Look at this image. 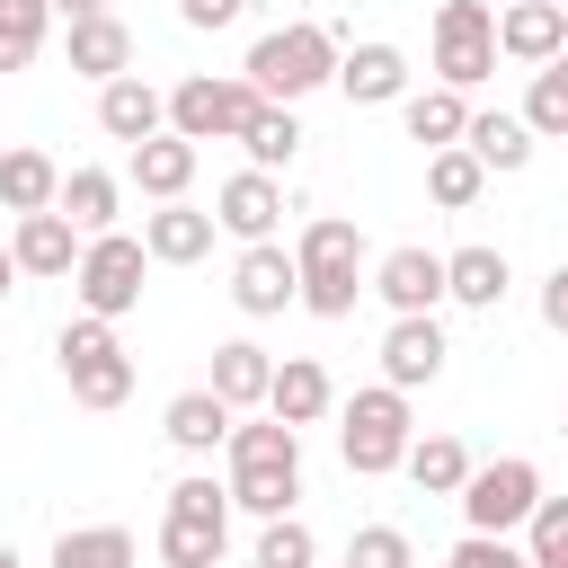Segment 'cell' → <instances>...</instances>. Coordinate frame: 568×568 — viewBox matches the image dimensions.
Masks as SVG:
<instances>
[{
  "label": "cell",
  "mask_w": 568,
  "mask_h": 568,
  "mask_svg": "<svg viewBox=\"0 0 568 568\" xmlns=\"http://www.w3.org/2000/svg\"><path fill=\"white\" fill-rule=\"evenodd\" d=\"M160 426H169V444H178V453H213V444H231L240 408H231V399H213V390H178Z\"/></svg>",
  "instance_id": "24"
},
{
  "label": "cell",
  "mask_w": 568,
  "mask_h": 568,
  "mask_svg": "<svg viewBox=\"0 0 568 568\" xmlns=\"http://www.w3.org/2000/svg\"><path fill=\"white\" fill-rule=\"evenodd\" d=\"M133 186H142L151 204H178V195L195 186V142H186V133H151V142L133 151Z\"/></svg>",
  "instance_id": "23"
},
{
  "label": "cell",
  "mask_w": 568,
  "mask_h": 568,
  "mask_svg": "<svg viewBox=\"0 0 568 568\" xmlns=\"http://www.w3.org/2000/svg\"><path fill=\"white\" fill-rule=\"evenodd\" d=\"M408 444H417V426H408V390L373 382V390H355V399H346V417H337V453H346V470H355V479L399 470V462H408Z\"/></svg>",
  "instance_id": "3"
},
{
  "label": "cell",
  "mask_w": 568,
  "mask_h": 568,
  "mask_svg": "<svg viewBox=\"0 0 568 568\" xmlns=\"http://www.w3.org/2000/svg\"><path fill=\"white\" fill-rule=\"evenodd\" d=\"M115 195H124V186H115L106 169H62V204H53V213H71L80 240H106V231H115Z\"/></svg>",
  "instance_id": "28"
},
{
  "label": "cell",
  "mask_w": 568,
  "mask_h": 568,
  "mask_svg": "<svg viewBox=\"0 0 568 568\" xmlns=\"http://www.w3.org/2000/svg\"><path fill=\"white\" fill-rule=\"evenodd\" d=\"M532 142H541V133L524 124V106H515V115L488 106V115H470V133H462V151H470L479 169H497V178H515V169L532 160Z\"/></svg>",
  "instance_id": "20"
},
{
  "label": "cell",
  "mask_w": 568,
  "mask_h": 568,
  "mask_svg": "<svg viewBox=\"0 0 568 568\" xmlns=\"http://www.w3.org/2000/svg\"><path fill=\"white\" fill-rule=\"evenodd\" d=\"M541 328H550V337H568V266H550V275H541Z\"/></svg>",
  "instance_id": "41"
},
{
  "label": "cell",
  "mask_w": 568,
  "mask_h": 568,
  "mask_svg": "<svg viewBox=\"0 0 568 568\" xmlns=\"http://www.w3.org/2000/svg\"><path fill=\"white\" fill-rule=\"evenodd\" d=\"M9 248H18V275H71V266H80V248H89V240H80V231H71V213H27V222H18V240H9Z\"/></svg>",
  "instance_id": "21"
},
{
  "label": "cell",
  "mask_w": 568,
  "mask_h": 568,
  "mask_svg": "<svg viewBox=\"0 0 568 568\" xmlns=\"http://www.w3.org/2000/svg\"><path fill=\"white\" fill-rule=\"evenodd\" d=\"M257 106L266 98H257L248 71H195V80L169 89V133H186V142H240Z\"/></svg>",
  "instance_id": "4"
},
{
  "label": "cell",
  "mask_w": 568,
  "mask_h": 568,
  "mask_svg": "<svg viewBox=\"0 0 568 568\" xmlns=\"http://www.w3.org/2000/svg\"><path fill=\"white\" fill-rule=\"evenodd\" d=\"M213 213H195L186 195L178 204H160V213H142V248H151V266H195L204 248H213Z\"/></svg>",
  "instance_id": "16"
},
{
  "label": "cell",
  "mask_w": 568,
  "mask_h": 568,
  "mask_svg": "<svg viewBox=\"0 0 568 568\" xmlns=\"http://www.w3.org/2000/svg\"><path fill=\"white\" fill-rule=\"evenodd\" d=\"M213 222H222L240 248L275 240V222H284V178H266V169H240V178H222V195H213Z\"/></svg>",
  "instance_id": "11"
},
{
  "label": "cell",
  "mask_w": 568,
  "mask_h": 568,
  "mask_svg": "<svg viewBox=\"0 0 568 568\" xmlns=\"http://www.w3.org/2000/svg\"><path fill=\"white\" fill-rule=\"evenodd\" d=\"M559 435H568V408H559Z\"/></svg>",
  "instance_id": "46"
},
{
  "label": "cell",
  "mask_w": 568,
  "mask_h": 568,
  "mask_svg": "<svg viewBox=\"0 0 568 568\" xmlns=\"http://www.w3.org/2000/svg\"><path fill=\"white\" fill-rule=\"evenodd\" d=\"M532 506H541V470H532L524 453L479 462L470 488H462V524H470V532H515V524H532Z\"/></svg>",
  "instance_id": "8"
},
{
  "label": "cell",
  "mask_w": 568,
  "mask_h": 568,
  "mask_svg": "<svg viewBox=\"0 0 568 568\" xmlns=\"http://www.w3.org/2000/svg\"><path fill=\"white\" fill-rule=\"evenodd\" d=\"M337 36L320 27V18H293V27H266L257 44H248V80H257V98L266 106H302L311 89H328L337 80Z\"/></svg>",
  "instance_id": "1"
},
{
  "label": "cell",
  "mask_w": 568,
  "mask_h": 568,
  "mask_svg": "<svg viewBox=\"0 0 568 568\" xmlns=\"http://www.w3.org/2000/svg\"><path fill=\"white\" fill-rule=\"evenodd\" d=\"M444 355H453V346H444L435 320H390V328H382V382H390V390H426V382L444 373Z\"/></svg>",
  "instance_id": "14"
},
{
  "label": "cell",
  "mask_w": 568,
  "mask_h": 568,
  "mask_svg": "<svg viewBox=\"0 0 568 568\" xmlns=\"http://www.w3.org/2000/svg\"><path fill=\"white\" fill-rule=\"evenodd\" d=\"M142 275H151V248H142L133 231H106V240H89V248H80L71 293H80V311H89V320H124V311L142 302Z\"/></svg>",
  "instance_id": "6"
},
{
  "label": "cell",
  "mask_w": 568,
  "mask_h": 568,
  "mask_svg": "<svg viewBox=\"0 0 568 568\" xmlns=\"http://www.w3.org/2000/svg\"><path fill=\"white\" fill-rule=\"evenodd\" d=\"M488 71H497V9L488 0H444L435 9V80L479 89Z\"/></svg>",
  "instance_id": "7"
},
{
  "label": "cell",
  "mask_w": 568,
  "mask_h": 568,
  "mask_svg": "<svg viewBox=\"0 0 568 568\" xmlns=\"http://www.w3.org/2000/svg\"><path fill=\"white\" fill-rule=\"evenodd\" d=\"M479 186H488V169H479L462 142H453V151H426V195H435L444 213H470V204H479Z\"/></svg>",
  "instance_id": "32"
},
{
  "label": "cell",
  "mask_w": 568,
  "mask_h": 568,
  "mask_svg": "<svg viewBox=\"0 0 568 568\" xmlns=\"http://www.w3.org/2000/svg\"><path fill=\"white\" fill-rule=\"evenodd\" d=\"M44 27H53L44 0H0V71H27L44 53Z\"/></svg>",
  "instance_id": "33"
},
{
  "label": "cell",
  "mask_w": 568,
  "mask_h": 568,
  "mask_svg": "<svg viewBox=\"0 0 568 568\" xmlns=\"http://www.w3.org/2000/svg\"><path fill=\"white\" fill-rule=\"evenodd\" d=\"M524 550H532V568H568V497H541V506H532Z\"/></svg>",
  "instance_id": "37"
},
{
  "label": "cell",
  "mask_w": 568,
  "mask_h": 568,
  "mask_svg": "<svg viewBox=\"0 0 568 568\" xmlns=\"http://www.w3.org/2000/svg\"><path fill=\"white\" fill-rule=\"evenodd\" d=\"M328 408H337V382H328L311 355H284V364H275V390H266V417H284V426L302 435V426H320Z\"/></svg>",
  "instance_id": "18"
},
{
  "label": "cell",
  "mask_w": 568,
  "mask_h": 568,
  "mask_svg": "<svg viewBox=\"0 0 568 568\" xmlns=\"http://www.w3.org/2000/svg\"><path fill=\"white\" fill-rule=\"evenodd\" d=\"M559 9H568V0H559Z\"/></svg>",
  "instance_id": "47"
},
{
  "label": "cell",
  "mask_w": 568,
  "mask_h": 568,
  "mask_svg": "<svg viewBox=\"0 0 568 568\" xmlns=\"http://www.w3.org/2000/svg\"><path fill=\"white\" fill-rule=\"evenodd\" d=\"M231 470H302V435L284 417H248L231 426Z\"/></svg>",
  "instance_id": "29"
},
{
  "label": "cell",
  "mask_w": 568,
  "mask_h": 568,
  "mask_svg": "<svg viewBox=\"0 0 568 568\" xmlns=\"http://www.w3.org/2000/svg\"><path fill=\"white\" fill-rule=\"evenodd\" d=\"M373 293L390 302V320H435V302H453V284H444V257L435 248H390L382 266H373Z\"/></svg>",
  "instance_id": "10"
},
{
  "label": "cell",
  "mask_w": 568,
  "mask_h": 568,
  "mask_svg": "<svg viewBox=\"0 0 568 568\" xmlns=\"http://www.w3.org/2000/svg\"><path fill=\"white\" fill-rule=\"evenodd\" d=\"M0 568H18V550H9V541H0Z\"/></svg>",
  "instance_id": "45"
},
{
  "label": "cell",
  "mask_w": 568,
  "mask_h": 568,
  "mask_svg": "<svg viewBox=\"0 0 568 568\" xmlns=\"http://www.w3.org/2000/svg\"><path fill=\"white\" fill-rule=\"evenodd\" d=\"M169 515H186V524H222V532H231V479H222V488H213L204 470L178 479V488H169Z\"/></svg>",
  "instance_id": "38"
},
{
  "label": "cell",
  "mask_w": 568,
  "mask_h": 568,
  "mask_svg": "<svg viewBox=\"0 0 568 568\" xmlns=\"http://www.w3.org/2000/svg\"><path fill=\"white\" fill-rule=\"evenodd\" d=\"M18 293V248H0V302Z\"/></svg>",
  "instance_id": "44"
},
{
  "label": "cell",
  "mask_w": 568,
  "mask_h": 568,
  "mask_svg": "<svg viewBox=\"0 0 568 568\" xmlns=\"http://www.w3.org/2000/svg\"><path fill=\"white\" fill-rule=\"evenodd\" d=\"M524 124H532V133H568V53L532 71V89H524Z\"/></svg>",
  "instance_id": "35"
},
{
  "label": "cell",
  "mask_w": 568,
  "mask_h": 568,
  "mask_svg": "<svg viewBox=\"0 0 568 568\" xmlns=\"http://www.w3.org/2000/svg\"><path fill=\"white\" fill-rule=\"evenodd\" d=\"M257 568H320V541H311V524H302V515H275V524L257 532Z\"/></svg>",
  "instance_id": "36"
},
{
  "label": "cell",
  "mask_w": 568,
  "mask_h": 568,
  "mask_svg": "<svg viewBox=\"0 0 568 568\" xmlns=\"http://www.w3.org/2000/svg\"><path fill=\"white\" fill-rule=\"evenodd\" d=\"M98 124H106V142L142 151L151 133H169V98H160L142 71H124V80H106V89H98Z\"/></svg>",
  "instance_id": "12"
},
{
  "label": "cell",
  "mask_w": 568,
  "mask_h": 568,
  "mask_svg": "<svg viewBox=\"0 0 568 568\" xmlns=\"http://www.w3.org/2000/svg\"><path fill=\"white\" fill-rule=\"evenodd\" d=\"M346 568H417V550H408L399 524H364V532L346 541Z\"/></svg>",
  "instance_id": "39"
},
{
  "label": "cell",
  "mask_w": 568,
  "mask_h": 568,
  "mask_svg": "<svg viewBox=\"0 0 568 568\" xmlns=\"http://www.w3.org/2000/svg\"><path fill=\"white\" fill-rule=\"evenodd\" d=\"M44 9H53L62 27H80V18H106V0H44Z\"/></svg>",
  "instance_id": "43"
},
{
  "label": "cell",
  "mask_w": 568,
  "mask_h": 568,
  "mask_svg": "<svg viewBox=\"0 0 568 568\" xmlns=\"http://www.w3.org/2000/svg\"><path fill=\"white\" fill-rule=\"evenodd\" d=\"M222 541H231L222 524H186V515H160V559H169V568H213V559H222Z\"/></svg>",
  "instance_id": "34"
},
{
  "label": "cell",
  "mask_w": 568,
  "mask_h": 568,
  "mask_svg": "<svg viewBox=\"0 0 568 568\" xmlns=\"http://www.w3.org/2000/svg\"><path fill=\"white\" fill-rule=\"evenodd\" d=\"M0 204H9L18 222H27V213H53V204H62V169H53L44 151H27V142L0 151Z\"/></svg>",
  "instance_id": "25"
},
{
  "label": "cell",
  "mask_w": 568,
  "mask_h": 568,
  "mask_svg": "<svg viewBox=\"0 0 568 568\" xmlns=\"http://www.w3.org/2000/svg\"><path fill=\"white\" fill-rule=\"evenodd\" d=\"M444 284H453L462 311H497L506 284H515V266H506V248H453L444 257Z\"/></svg>",
  "instance_id": "26"
},
{
  "label": "cell",
  "mask_w": 568,
  "mask_h": 568,
  "mask_svg": "<svg viewBox=\"0 0 568 568\" xmlns=\"http://www.w3.org/2000/svg\"><path fill=\"white\" fill-rule=\"evenodd\" d=\"M53 568H142V550H133L124 524H71L53 541Z\"/></svg>",
  "instance_id": "30"
},
{
  "label": "cell",
  "mask_w": 568,
  "mask_h": 568,
  "mask_svg": "<svg viewBox=\"0 0 568 568\" xmlns=\"http://www.w3.org/2000/svg\"><path fill=\"white\" fill-rule=\"evenodd\" d=\"M53 355H62V382H71L80 408H124V399H133V355L115 346V320H89V311H80Z\"/></svg>",
  "instance_id": "5"
},
{
  "label": "cell",
  "mask_w": 568,
  "mask_h": 568,
  "mask_svg": "<svg viewBox=\"0 0 568 568\" xmlns=\"http://www.w3.org/2000/svg\"><path fill=\"white\" fill-rule=\"evenodd\" d=\"M399 470H408V479H417V488H426V497H462V488H470V470H479V462H470V444H462V435H417V444H408V462H399Z\"/></svg>",
  "instance_id": "27"
},
{
  "label": "cell",
  "mask_w": 568,
  "mask_h": 568,
  "mask_svg": "<svg viewBox=\"0 0 568 568\" xmlns=\"http://www.w3.org/2000/svg\"><path fill=\"white\" fill-rule=\"evenodd\" d=\"M293 266H302V311H311V320H346L355 293H364V231H355L346 213H320V222L302 231Z\"/></svg>",
  "instance_id": "2"
},
{
  "label": "cell",
  "mask_w": 568,
  "mask_h": 568,
  "mask_svg": "<svg viewBox=\"0 0 568 568\" xmlns=\"http://www.w3.org/2000/svg\"><path fill=\"white\" fill-rule=\"evenodd\" d=\"M337 89H346L355 106H399V98H408V53L382 44V36H364V44L337 62Z\"/></svg>",
  "instance_id": "15"
},
{
  "label": "cell",
  "mask_w": 568,
  "mask_h": 568,
  "mask_svg": "<svg viewBox=\"0 0 568 568\" xmlns=\"http://www.w3.org/2000/svg\"><path fill=\"white\" fill-rule=\"evenodd\" d=\"M240 9H248V0H178V18H186V27H231Z\"/></svg>",
  "instance_id": "42"
},
{
  "label": "cell",
  "mask_w": 568,
  "mask_h": 568,
  "mask_svg": "<svg viewBox=\"0 0 568 568\" xmlns=\"http://www.w3.org/2000/svg\"><path fill=\"white\" fill-rule=\"evenodd\" d=\"M213 399H231V408H266V390H275V355L257 346V337H222L213 346V382H204Z\"/></svg>",
  "instance_id": "17"
},
{
  "label": "cell",
  "mask_w": 568,
  "mask_h": 568,
  "mask_svg": "<svg viewBox=\"0 0 568 568\" xmlns=\"http://www.w3.org/2000/svg\"><path fill=\"white\" fill-rule=\"evenodd\" d=\"M497 53H506V62H532V71L559 62V53H568V9H559V0H515V9L497 18Z\"/></svg>",
  "instance_id": "13"
},
{
  "label": "cell",
  "mask_w": 568,
  "mask_h": 568,
  "mask_svg": "<svg viewBox=\"0 0 568 568\" xmlns=\"http://www.w3.org/2000/svg\"><path fill=\"white\" fill-rule=\"evenodd\" d=\"M71 71L98 80V89L124 80V71H133V27H124L115 9H106V18H80V27H71Z\"/></svg>",
  "instance_id": "19"
},
{
  "label": "cell",
  "mask_w": 568,
  "mask_h": 568,
  "mask_svg": "<svg viewBox=\"0 0 568 568\" xmlns=\"http://www.w3.org/2000/svg\"><path fill=\"white\" fill-rule=\"evenodd\" d=\"M231 302H240L248 320H275L284 302H302V266H293V248H284V240L240 248V257H231Z\"/></svg>",
  "instance_id": "9"
},
{
  "label": "cell",
  "mask_w": 568,
  "mask_h": 568,
  "mask_svg": "<svg viewBox=\"0 0 568 568\" xmlns=\"http://www.w3.org/2000/svg\"><path fill=\"white\" fill-rule=\"evenodd\" d=\"M444 568H532V550H515L506 532H462Z\"/></svg>",
  "instance_id": "40"
},
{
  "label": "cell",
  "mask_w": 568,
  "mask_h": 568,
  "mask_svg": "<svg viewBox=\"0 0 568 568\" xmlns=\"http://www.w3.org/2000/svg\"><path fill=\"white\" fill-rule=\"evenodd\" d=\"M399 124H408V142H426V151H453L462 133H470V106H462V89H408L399 98Z\"/></svg>",
  "instance_id": "22"
},
{
  "label": "cell",
  "mask_w": 568,
  "mask_h": 568,
  "mask_svg": "<svg viewBox=\"0 0 568 568\" xmlns=\"http://www.w3.org/2000/svg\"><path fill=\"white\" fill-rule=\"evenodd\" d=\"M240 142H248V169L275 178V169H293V151H302V115H293V106H257Z\"/></svg>",
  "instance_id": "31"
}]
</instances>
